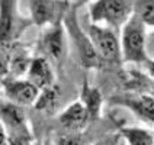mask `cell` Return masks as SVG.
Listing matches in <instances>:
<instances>
[{
	"instance_id": "obj_21",
	"label": "cell",
	"mask_w": 154,
	"mask_h": 145,
	"mask_svg": "<svg viewBox=\"0 0 154 145\" xmlns=\"http://www.w3.org/2000/svg\"><path fill=\"white\" fill-rule=\"evenodd\" d=\"M34 137H8V145H32Z\"/></svg>"
},
{
	"instance_id": "obj_15",
	"label": "cell",
	"mask_w": 154,
	"mask_h": 145,
	"mask_svg": "<svg viewBox=\"0 0 154 145\" xmlns=\"http://www.w3.org/2000/svg\"><path fill=\"white\" fill-rule=\"evenodd\" d=\"M121 138H124L128 145H154L153 131L137 126H124L119 125L118 131Z\"/></svg>"
},
{
	"instance_id": "obj_22",
	"label": "cell",
	"mask_w": 154,
	"mask_h": 145,
	"mask_svg": "<svg viewBox=\"0 0 154 145\" xmlns=\"http://www.w3.org/2000/svg\"><path fill=\"white\" fill-rule=\"evenodd\" d=\"M0 145H8V137H6V131L3 128L2 122H0Z\"/></svg>"
},
{
	"instance_id": "obj_25",
	"label": "cell",
	"mask_w": 154,
	"mask_h": 145,
	"mask_svg": "<svg viewBox=\"0 0 154 145\" xmlns=\"http://www.w3.org/2000/svg\"><path fill=\"white\" fill-rule=\"evenodd\" d=\"M0 90H2V83H0Z\"/></svg>"
},
{
	"instance_id": "obj_26",
	"label": "cell",
	"mask_w": 154,
	"mask_h": 145,
	"mask_svg": "<svg viewBox=\"0 0 154 145\" xmlns=\"http://www.w3.org/2000/svg\"><path fill=\"white\" fill-rule=\"evenodd\" d=\"M64 2H70V0H64ZM83 2H85V0H83Z\"/></svg>"
},
{
	"instance_id": "obj_10",
	"label": "cell",
	"mask_w": 154,
	"mask_h": 145,
	"mask_svg": "<svg viewBox=\"0 0 154 145\" xmlns=\"http://www.w3.org/2000/svg\"><path fill=\"white\" fill-rule=\"evenodd\" d=\"M0 83L8 102L19 104L22 107L32 106L39 94V89L36 86H34L29 80H20L19 77L17 78L6 77L0 80Z\"/></svg>"
},
{
	"instance_id": "obj_2",
	"label": "cell",
	"mask_w": 154,
	"mask_h": 145,
	"mask_svg": "<svg viewBox=\"0 0 154 145\" xmlns=\"http://www.w3.org/2000/svg\"><path fill=\"white\" fill-rule=\"evenodd\" d=\"M77 6L79 3L69 5V8L64 13L63 17V25L66 32L71 38V42L76 47L77 57L80 61V65L85 70H100L102 62L97 55V52L94 50L93 44L90 41L89 35L86 34V31L82 29V26L79 25V19H77Z\"/></svg>"
},
{
	"instance_id": "obj_6",
	"label": "cell",
	"mask_w": 154,
	"mask_h": 145,
	"mask_svg": "<svg viewBox=\"0 0 154 145\" xmlns=\"http://www.w3.org/2000/svg\"><path fill=\"white\" fill-rule=\"evenodd\" d=\"M39 47H41L44 57L50 62H52L55 67L60 68L64 58H66V52H67L66 29L63 25V20H58L52 25H48V28L41 35Z\"/></svg>"
},
{
	"instance_id": "obj_1",
	"label": "cell",
	"mask_w": 154,
	"mask_h": 145,
	"mask_svg": "<svg viewBox=\"0 0 154 145\" xmlns=\"http://www.w3.org/2000/svg\"><path fill=\"white\" fill-rule=\"evenodd\" d=\"M121 31V58L122 62L143 64L153 70V60L147 52V26L135 15L131 13Z\"/></svg>"
},
{
	"instance_id": "obj_19",
	"label": "cell",
	"mask_w": 154,
	"mask_h": 145,
	"mask_svg": "<svg viewBox=\"0 0 154 145\" xmlns=\"http://www.w3.org/2000/svg\"><path fill=\"white\" fill-rule=\"evenodd\" d=\"M9 51L10 45H0V80H3L9 73Z\"/></svg>"
},
{
	"instance_id": "obj_12",
	"label": "cell",
	"mask_w": 154,
	"mask_h": 145,
	"mask_svg": "<svg viewBox=\"0 0 154 145\" xmlns=\"http://www.w3.org/2000/svg\"><path fill=\"white\" fill-rule=\"evenodd\" d=\"M26 74H28L26 80H29L39 90H42L45 87H50V86L55 83L51 64L44 55H38L35 58H31L29 67L26 70Z\"/></svg>"
},
{
	"instance_id": "obj_18",
	"label": "cell",
	"mask_w": 154,
	"mask_h": 145,
	"mask_svg": "<svg viewBox=\"0 0 154 145\" xmlns=\"http://www.w3.org/2000/svg\"><path fill=\"white\" fill-rule=\"evenodd\" d=\"M57 145H87L85 131H63L57 137Z\"/></svg>"
},
{
	"instance_id": "obj_20",
	"label": "cell",
	"mask_w": 154,
	"mask_h": 145,
	"mask_svg": "<svg viewBox=\"0 0 154 145\" xmlns=\"http://www.w3.org/2000/svg\"><path fill=\"white\" fill-rule=\"evenodd\" d=\"M119 141H121L119 134H118V132H115V134H109V135H106V137L97 139V141H96L94 144H92V145H116Z\"/></svg>"
},
{
	"instance_id": "obj_14",
	"label": "cell",
	"mask_w": 154,
	"mask_h": 145,
	"mask_svg": "<svg viewBox=\"0 0 154 145\" xmlns=\"http://www.w3.org/2000/svg\"><path fill=\"white\" fill-rule=\"evenodd\" d=\"M119 81L124 84V89L135 93H153V80L151 77L140 71H121Z\"/></svg>"
},
{
	"instance_id": "obj_13",
	"label": "cell",
	"mask_w": 154,
	"mask_h": 145,
	"mask_svg": "<svg viewBox=\"0 0 154 145\" xmlns=\"http://www.w3.org/2000/svg\"><path fill=\"white\" fill-rule=\"evenodd\" d=\"M80 102L83 103V106L86 107V110L89 113V118H90V123L93 125L94 122L99 120V118H100L103 96L99 89H96V87L89 84V81H87L86 77H85V80H83V86H82Z\"/></svg>"
},
{
	"instance_id": "obj_3",
	"label": "cell",
	"mask_w": 154,
	"mask_h": 145,
	"mask_svg": "<svg viewBox=\"0 0 154 145\" xmlns=\"http://www.w3.org/2000/svg\"><path fill=\"white\" fill-rule=\"evenodd\" d=\"M86 34L89 35L94 50L100 58L102 67L106 64L109 67H119L122 64V58H121L119 38L116 31L108 26H99L97 23H89L86 28Z\"/></svg>"
},
{
	"instance_id": "obj_16",
	"label": "cell",
	"mask_w": 154,
	"mask_h": 145,
	"mask_svg": "<svg viewBox=\"0 0 154 145\" xmlns=\"http://www.w3.org/2000/svg\"><path fill=\"white\" fill-rule=\"evenodd\" d=\"M60 100V87L54 84L39 90V94L34 103L35 110L44 113H52L57 109V103Z\"/></svg>"
},
{
	"instance_id": "obj_5",
	"label": "cell",
	"mask_w": 154,
	"mask_h": 145,
	"mask_svg": "<svg viewBox=\"0 0 154 145\" xmlns=\"http://www.w3.org/2000/svg\"><path fill=\"white\" fill-rule=\"evenodd\" d=\"M17 2L0 0V45L8 47L19 41L26 28L32 25L31 19H23L19 15Z\"/></svg>"
},
{
	"instance_id": "obj_4",
	"label": "cell",
	"mask_w": 154,
	"mask_h": 145,
	"mask_svg": "<svg viewBox=\"0 0 154 145\" xmlns=\"http://www.w3.org/2000/svg\"><path fill=\"white\" fill-rule=\"evenodd\" d=\"M131 13V0H94L89 5V17L92 23H103L116 32Z\"/></svg>"
},
{
	"instance_id": "obj_7",
	"label": "cell",
	"mask_w": 154,
	"mask_h": 145,
	"mask_svg": "<svg viewBox=\"0 0 154 145\" xmlns=\"http://www.w3.org/2000/svg\"><path fill=\"white\" fill-rule=\"evenodd\" d=\"M31 10V22L38 28L52 25L63 20L70 2L64 0H28Z\"/></svg>"
},
{
	"instance_id": "obj_9",
	"label": "cell",
	"mask_w": 154,
	"mask_h": 145,
	"mask_svg": "<svg viewBox=\"0 0 154 145\" xmlns=\"http://www.w3.org/2000/svg\"><path fill=\"white\" fill-rule=\"evenodd\" d=\"M0 122L6 137H34L28 126L25 107L12 102H0Z\"/></svg>"
},
{
	"instance_id": "obj_17",
	"label": "cell",
	"mask_w": 154,
	"mask_h": 145,
	"mask_svg": "<svg viewBox=\"0 0 154 145\" xmlns=\"http://www.w3.org/2000/svg\"><path fill=\"white\" fill-rule=\"evenodd\" d=\"M131 8H132V13H135L144 22V25L153 28V0H131Z\"/></svg>"
},
{
	"instance_id": "obj_11",
	"label": "cell",
	"mask_w": 154,
	"mask_h": 145,
	"mask_svg": "<svg viewBox=\"0 0 154 145\" xmlns=\"http://www.w3.org/2000/svg\"><path fill=\"white\" fill-rule=\"evenodd\" d=\"M58 123L64 131H85L90 123L89 113L80 100H76L66 107L58 116Z\"/></svg>"
},
{
	"instance_id": "obj_8",
	"label": "cell",
	"mask_w": 154,
	"mask_h": 145,
	"mask_svg": "<svg viewBox=\"0 0 154 145\" xmlns=\"http://www.w3.org/2000/svg\"><path fill=\"white\" fill-rule=\"evenodd\" d=\"M108 102L115 106H122L132 112L138 119L153 125V94L151 93H119L111 96Z\"/></svg>"
},
{
	"instance_id": "obj_23",
	"label": "cell",
	"mask_w": 154,
	"mask_h": 145,
	"mask_svg": "<svg viewBox=\"0 0 154 145\" xmlns=\"http://www.w3.org/2000/svg\"><path fill=\"white\" fill-rule=\"evenodd\" d=\"M32 145H34V144H32ZM36 145H54V144H52V141L50 139V138H47L44 142H41V144H36Z\"/></svg>"
},
{
	"instance_id": "obj_24",
	"label": "cell",
	"mask_w": 154,
	"mask_h": 145,
	"mask_svg": "<svg viewBox=\"0 0 154 145\" xmlns=\"http://www.w3.org/2000/svg\"><path fill=\"white\" fill-rule=\"evenodd\" d=\"M116 145H121V141H119V142H118V144H116Z\"/></svg>"
}]
</instances>
